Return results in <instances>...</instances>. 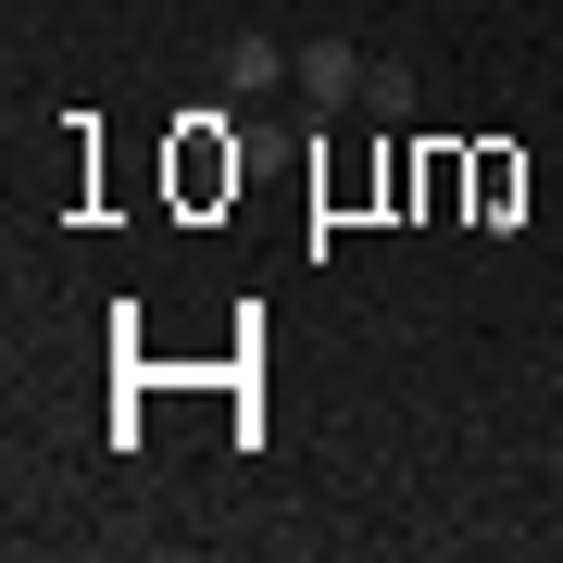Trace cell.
<instances>
[{
  "label": "cell",
  "instance_id": "cell-1",
  "mask_svg": "<svg viewBox=\"0 0 563 563\" xmlns=\"http://www.w3.org/2000/svg\"><path fill=\"white\" fill-rule=\"evenodd\" d=\"M288 76H301L313 113H363V51H351V38H301V51H288Z\"/></svg>",
  "mask_w": 563,
  "mask_h": 563
},
{
  "label": "cell",
  "instance_id": "cell-2",
  "mask_svg": "<svg viewBox=\"0 0 563 563\" xmlns=\"http://www.w3.org/2000/svg\"><path fill=\"white\" fill-rule=\"evenodd\" d=\"M276 76H288V51L263 38V25H225V88H239V101H263Z\"/></svg>",
  "mask_w": 563,
  "mask_h": 563
},
{
  "label": "cell",
  "instance_id": "cell-3",
  "mask_svg": "<svg viewBox=\"0 0 563 563\" xmlns=\"http://www.w3.org/2000/svg\"><path fill=\"white\" fill-rule=\"evenodd\" d=\"M363 113H413V76H401V63H363Z\"/></svg>",
  "mask_w": 563,
  "mask_h": 563
}]
</instances>
